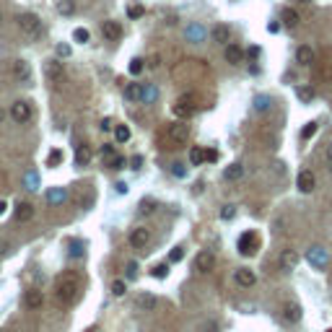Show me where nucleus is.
Returning <instances> with one entry per match:
<instances>
[{"label": "nucleus", "mask_w": 332, "mask_h": 332, "mask_svg": "<svg viewBox=\"0 0 332 332\" xmlns=\"http://www.w3.org/2000/svg\"><path fill=\"white\" fill-rule=\"evenodd\" d=\"M114 156H117V153H114V148H112V145H101V158H104L107 164L112 161Z\"/></svg>", "instance_id": "79ce46f5"}, {"label": "nucleus", "mask_w": 332, "mask_h": 332, "mask_svg": "<svg viewBox=\"0 0 332 332\" xmlns=\"http://www.w3.org/2000/svg\"><path fill=\"white\" fill-rule=\"evenodd\" d=\"M24 304H26L29 309H39V306L44 304V296H42V291H29V293L24 296Z\"/></svg>", "instance_id": "bb28decb"}, {"label": "nucleus", "mask_w": 332, "mask_h": 332, "mask_svg": "<svg viewBox=\"0 0 332 332\" xmlns=\"http://www.w3.org/2000/svg\"><path fill=\"white\" fill-rule=\"evenodd\" d=\"M210 39L215 44H228V39H231V29H228L226 24H215L210 29Z\"/></svg>", "instance_id": "2eb2a0df"}, {"label": "nucleus", "mask_w": 332, "mask_h": 332, "mask_svg": "<svg viewBox=\"0 0 332 332\" xmlns=\"http://www.w3.org/2000/svg\"><path fill=\"white\" fill-rule=\"evenodd\" d=\"M128 278H138V265L135 262H128Z\"/></svg>", "instance_id": "3c124183"}, {"label": "nucleus", "mask_w": 332, "mask_h": 332, "mask_svg": "<svg viewBox=\"0 0 332 332\" xmlns=\"http://www.w3.org/2000/svg\"><path fill=\"white\" fill-rule=\"evenodd\" d=\"M114 138H117V143H128L130 140V128L128 125H114Z\"/></svg>", "instance_id": "7c9ffc66"}, {"label": "nucleus", "mask_w": 332, "mask_h": 332, "mask_svg": "<svg viewBox=\"0 0 332 332\" xmlns=\"http://www.w3.org/2000/svg\"><path fill=\"white\" fill-rule=\"evenodd\" d=\"M267 107H270V99H267V96H257V99H255V109L265 112Z\"/></svg>", "instance_id": "37998d69"}, {"label": "nucleus", "mask_w": 332, "mask_h": 332, "mask_svg": "<svg viewBox=\"0 0 332 332\" xmlns=\"http://www.w3.org/2000/svg\"><path fill=\"white\" fill-rule=\"evenodd\" d=\"M202 161H205V148L192 145V148H190V164H192V166H200Z\"/></svg>", "instance_id": "c756f323"}, {"label": "nucleus", "mask_w": 332, "mask_h": 332, "mask_svg": "<svg viewBox=\"0 0 332 332\" xmlns=\"http://www.w3.org/2000/svg\"><path fill=\"white\" fill-rule=\"evenodd\" d=\"M153 210H156V200L148 198V200L140 202V213H153Z\"/></svg>", "instance_id": "c03bdc74"}, {"label": "nucleus", "mask_w": 332, "mask_h": 332, "mask_svg": "<svg viewBox=\"0 0 332 332\" xmlns=\"http://www.w3.org/2000/svg\"><path fill=\"white\" fill-rule=\"evenodd\" d=\"M151 242V231L148 228H133V234H130V244L135 249H145V244Z\"/></svg>", "instance_id": "ddd939ff"}, {"label": "nucleus", "mask_w": 332, "mask_h": 332, "mask_svg": "<svg viewBox=\"0 0 332 332\" xmlns=\"http://www.w3.org/2000/svg\"><path fill=\"white\" fill-rule=\"evenodd\" d=\"M67 200V190L65 187H52L50 192H47V202L50 205H63Z\"/></svg>", "instance_id": "412c9836"}, {"label": "nucleus", "mask_w": 332, "mask_h": 332, "mask_svg": "<svg viewBox=\"0 0 332 332\" xmlns=\"http://www.w3.org/2000/svg\"><path fill=\"white\" fill-rule=\"evenodd\" d=\"M171 171L174 177H185V164H171Z\"/></svg>", "instance_id": "8fccbe9b"}, {"label": "nucleus", "mask_w": 332, "mask_h": 332, "mask_svg": "<svg viewBox=\"0 0 332 332\" xmlns=\"http://www.w3.org/2000/svg\"><path fill=\"white\" fill-rule=\"evenodd\" d=\"M218 158V151H205V161H215Z\"/></svg>", "instance_id": "5fc2aeb1"}, {"label": "nucleus", "mask_w": 332, "mask_h": 332, "mask_svg": "<svg viewBox=\"0 0 332 332\" xmlns=\"http://www.w3.org/2000/svg\"><path fill=\"white\" fill-rule=\"evenodd\" d=\"M91 161V148L88 145H78L75 148V164L78 166H86Z\"/></svg>", "instance_id": "c85d7f7f"}, {"label": "nucleus", "mask_w": 332, "mask_h": 332, "mask_svg": "<svg viewBox=\"0 0 332 332\" xmlns=\"http://www.w3.org/2000/svg\"><path fill=\"white\" fill-rule=\"evenodd\" d=\"M10 120L18 122V125L29 122L31 120V104H29V101H24V99L13 101V104H10Z\"/></svg>", "instance_id": "0eeeda50"}, {"label": "nucleus", "mask_w": 332, "mask_h": 332, "mask_svg": "<svg viewBox=\"0 0 332 332\" xmlns=\"http://www.w3.org/2000/svg\"><path fill=\"white\" fill-rule=\"evenodd\" d=\"M0 122H3V112H0Z\"/></svg>", "instance_id": "052dcab7"}, {"label": "nucleus", "mask_w": 332, "mask_h": 332, "mask_svg": "<svg viewBox=\"0 0 332 332\" xmlns=\"http://www.w3.org/2000/svg\"><path fill=\"white\" fill-rule=\"evenodd\" d=\"M5 208H8V205H5V202H0V215H3V213H5Z\"/></svg>", "instance_id": "bf43d9fd"}, {"label": "nucleus", "mask_w": 332, "mask_h": 332, "mask_svg": "<svg viewBox=\"0 0 332 332\" xmlns=\"http://www.w3.org/2000/svg\"><path fill=\"white\" fill-rule=\"evenodd\" d=\"M130 164H133V169H140V164H143V158H140V156H135V158H133V161H130Z\"/></svg>", "instance_id": "13d9d810"}, {"label": "nucleus", "mask_w": 332, "mask_h": 332, "mask_svg": "<svg viewBox=\"0 0 332 332\" xmlns=\"http://www.w3.org/2000/svg\"><path fill=\"white\" fill-rule=\"evenodd\" d=\"M213 265H215V255L208 249L195 257V272H208V270H213Z\"/></svg>", "instance_id": "9d476101"}, {"label": "nucleus", "mask_w": 332, "mask_h": 332, "mask_svg": "<svg viewBox=\"0 0 332 332\" xmlns=\"http://www.w3.org/2000/svg\"><path fill=\"white\" fill-rule=\"evenodd\" d=\"M296 96H299L301 101H312V99H314V88H312V86H299Z\"/></svg>", "instance_id": "72a5a7b5"}, {"label": "nucleus", "mask_w": 332, "mask_h": 332, "mask_svg": "<svg viewBox=\"0 0 332 332\" xmlns=\"http://www.w3.org/2000/svg\"><path fill=\"white\" fill-rule=\"evenodd\" d=\"M138 306L145 309V312H153V309L158 306V299H156L153 293H140L138 296Z\"/></svg>", "instance_id": "393cba45"}, {"label": "nucleus", "mask_w": 332, "mask_h": 332, "mask_svg": "<svg viewBox=\"0 0 332 332\" xmlns=\"http://www.w3.org/2000/svg\"><path fill=\"white\" fill-rule=\"evenodd\" d=\"M112 128H114V122H112L109 117H107V120H101V130H104V133H107V130H112Z\"/></svg>", "instance_id": "864d4df0"}, {"label": "nucleus", "mask_w": 332, "mask_h": 332, "mask_svg": "<svg viewBox=\"0 0 332 332\" xmlns=\"http://www.w3.org/2000/svg\"><path fill=\"white\" fill-rule=\"evenodd\" d=\"M317 133V122H309V125H304V130H301V138L304 140H309L312 135Z\"/></svg>", "instance_id": "e433bc0d"}, {"label": "nucleus", "mask_w": 332, "mask_h": 332, "mask_svg": "<svg viewBox=\"0 0 332 332\" xmlns=\"http://www.w3.org/2000/svg\"><path fill=\"white\" fill-rule=\"evenodd\" d=\"M182 257H185V249H182V247H177L174 252H171V257H169V260H171V262H179Z\"/></svg>", "instance_id": "de8ad7c7"}, {"label": "nucleus", "mask_w": 332, "mask_h": 332, "mask_svg": "<svg viewBox=\"0 0 332 332\" xmlns=\"http://www.w3.org/2000/svg\"><path fill=\"white\" fill-rule=\"evenodd\" d=\"M57 55H70V47H67V44H57Z\"/></svg>", "instance_id": "603ef678"}, {"label": "nucleus", "mask_w": 332, "mask_h": 332, "mask_svg": "<svg viewBox=\"0 0 332 332\" xmlns=\"http://www.w3.org/2000/svg\"><path fill=\"white\" fill-rule=\"evenodd\" d=\"M143 67H145L143 60H140V57H135V60L130 63V73H133V75H138V73H143Z\"/></svg>", "instance_id": "a19ab883"}, {"label": "nucleus", "mask_w": 332, "mask_h": 332, "mask_svg": "<svg viewBox=\"0 0 332 332\" xmlns=\"http://www.w3.org/2000/svg\"><path fill=\"white\" fill-rule=\"evenodd\" d=\"M125 291H128L125 280H114V283H112V293H114V296H125Z\"/></svg>", "instance_id": "58836bf2"}, {"label": "nucleus", "mask_w": 332, "mask_h": 332, "mask_svg": "<svg viewBox=\"0 0 332 332\" xmlns=\"http://www.w3.org/2000/svg\"><path fill=\"white\" fill-rule=\"evenodd\" d=\"M198 94H185V96H179L177 99V104H174V114L182 120H190L195 112H198Z\"/></svg>", "instance_id": "20e7f679"}, {"label": "nucleus", "mask_w": 332, "mask_h": 332, "mask_svg": "<svg viewBox=\"0 0 332 332\" xmlns=\"http://www.w3.org/2000/svg\"><path fill=\"white\" fill-rule=\"evenodd\" d=\"M57 13L73 16V13H75V3H73V0H60V3H57Z\"/></svg>", "instance_id": "2f4dec72"}, {"label": "nucleus", "mask_w": 332, "mask_h": 332, "mask_svg": "<svg viewBox=\"0 0 332 332\" xmlns=\"http://www.w3.org/2000/svg\"><path fill=\"white\" fill-rule=\"evenodd\" d=\"M13 215H16V221H21V223L31 221V218H34V205H31V202H18Z\"/></svg>", "instance_id": "a211bd4d"}, {"label": "nucleus", "mask_w": 332, "mask_h": 332, "mask_svg": "<svg viewBox=\"0 0 332 332\" xmlns=\"http://www.w3.org/2000/svg\"><path fill=\"white\" fill-rule=\"evenodd\" d=\"M299 319H301L299 304H283V322H285V325H296Z\"/></svg>", "instance_id": "dca6fc26"}, {"label": "nucleus", "mask_w": 332, "mask_h": 332, "mask_svg": "<svg viewBox=\"0 0 332 332\" xmlns=\"http://www.w3.org/2000/svg\"><path fill=\"white\" fill-rule=\"evenodd\" d=\"M88 37H91V34H88L86 29H75V31H73V39H75V42H81V44H86Z\"/></svg>", "instance_id": "ea45409f"}, {"label": "nucleus", "mask_w": 332, "mask_h": 332, "mask_svg": "<svg viewBox=\"0 0 332 332\" xmlns=\"http://www.w3.org/2000/svg\"><path fill=\"white\" fill-rule=\"evenodd\" d=\"M91 332H99V330H91Z\"/></svg>", "instance_id": "e2e57ef3"}, {"label": "nucleus", "mask_w": 332, "mask_h": 332, "mask_svg": "<svg viewBox=\"0 0 332 332\" xmlns=\"http://www.w3.org/2000/svg\"><path fill=\"white\" fill-rule=\"evenodd\" d=\"M234 215H236V208H234V205H223V208H221V218H223V221H231Z\"/></svg>", "instance_id": "4c0bfd02"}, {"label": "nucleus", "mask_w": 332, "mask_h": 332, "mask_svg": "<svg viewBox=\"0 0 332 332\" xmlns=\"http://www.w3.org/2000/svg\"><path fill=\"white\" fill-rule=\"evenodd\" d=\"M128 16H130V18L143 16V5H130V8H128Z\"/></svg>", "instance_id": "a18cd8bd"}, {"label": "nucleus", "mask_w": 332, "mask_h": 332, "mask_svg": "<svg viewBox=\"0 0 332 332\" xmlns=\"http://www.w3.org/2000/svg\"><path fill=\"white\" fill-rule=\"evenodd\" d=\"M101 34H104L107 42H117L122 37V26L117 21H104V24H101Z\"/></svg>", "instance_id": "4468645a"}, {"label": "nucleus", "mask_w": 332, "mask_h": 332, "mask_svg": "<svg viewBox=\"0 0 332 332\" xmlns=\"http://www.w3.org/2000/svg\"><path fill=\"white\" fill-rule=\"evenodd\" d=\"M78 291H81V283H78V278L73 275V272H65V275H60L57 283H55V299H57V304H63V306L75 304Z\"/></svg>", "instance_id": "f257e3e1"}, {"label": "nucleus", "mask_w": 332, "mask_h": 332, "mask_svg": "<svg viewBox=\"0 0 332 332\" xmlns=\"http://www.w3.org/2000/svg\"><path fill=\"white\" fill-rule=\"evenodd\" d=\"M185 37H187V42H202L205 39V29L202 26H198V24H192V26H187V31H185Z\"/></svg>", "instance_id": "a878e982"}, {"label": "nucleus", "mask_w": 332, "mask_h": 332, "mask_svg": "<svg viewBox=\"0 0 332 332\" xmlns=\"http://www.w3.org/2000/svg\"><path fill=\"white\" fill-rule=\"evenodd\" d=\"M16 24H18L24 37H29V39H39L42 37V18L37 13H21Z\"/></svg>", "instance_id": "7ed1b4c3"}, {"label": "nucleus", "mask_w": 332, "mask_h": 332, "mask_svg": "<svg viewBox=\"0 0 332 332\" xmlns=\"http://www.w3.org/2000/svg\"><path fill=\"white\" fill-rule=\"evenodd\" d=\"M223 177L228 179V182H239L244 177V166L242 164H228L226 169H223Z\"/></svg>", "instance_id": "4be33fe9"}, {"label": "nucleus", "mask_w": 332, "mask_h": 332, "mask_svg": "<svg viewBox=\"0 0 332 332\" xmlns=\"http://www.w3.org/2000/svg\"><path fill=\"white\" fill-rule=\"evenodd\" d=\"M223 57H226V63L239 65V63L244 60V52H242V47H236V44H226V52H223Z\"/></svg>", "instance_id": "6ab92c4d"}, {"label": "nucleus", "mask_w": 332, "mask_h": 332, "mask_svg": "<svg viewBox=\"0 0 332 332\" xmlns=\"http://www.w3.org/2000/svg\"><path fill=\"white\" fill-rule=\"evenodd\" d=\"M234 280H236V285H242V288H252V285L257 283V275H255V270H249V267H239L234 272Z\"/></svg>", "instance_id": "9b49d317"}, {"label": "nucleus", "mask_w": 332, "mask_h": 332, "mask_svg": "<svg viewBox=\"0 0 332 332\" xmlns=\"http://www.w3.org/2000/svg\"><path fill=\"white\" fill-rule=\"evenodd\" d=\"M10 73H13V78H16L21 86H31V81H34L31 65H29L26 60H13V67H10Z\"/></svg>", "instance_id": "423d86ee"}, {"label": "nucleus", "mask_w": 332, "mask_h": 332, "mask_svg": "<svg viewBox=\"0 0 332 332\" xmlns=\"http://www.w3.org/2000/svg\"><path fill=\"white\" fill-rule=\"evenodd\" d=\"M47 164H50V166L63 164V151H57V148H55V151H50V156H47Z\"/></svg>", "instance_id": "f704fd0d"}, {"label": "nucleus", "mask_w": 332, "mask_h": 332, "mask_svg": "<svg viewBox=\"0 0 332 332\" xmlns=\"http://www.w3.org/2000/svg\"><path fill=\"white\" fill-rule=\"evenodd\" d=\"M0 24H3V13H0Z\"/></svg>", "instance_id": "680f3d73"}, {"label": "nucleus", "mask_w": 332, "mask_h": 332, "mask_svg": "<svg viewBox=\"0 0 332 332\" xmlns=\"http://www.w3.org/2000/svg\"><path fill=\"white\" fill-rule=\"evenodd\" d=\"M296 63L299 65H312L314 63V50L309 47V44H301V47L296 50Z\"/></svg>", "instance_id": "aec40b11"}, {"label": "nucleus", "mask_w": 332, "mask_h": 332, "mask_svg": "<svg viewBox=\"0 0 332 332\" xmlns=\"http://www.w3.org/2000/svg\"><path fill=\"white\" fill-rule=\"evenodd\" d=\"M164 138L171 148H182V145H187L190 140V125L187 122H171L166 133H164Z\"/></svg>", "instance_id": "f03ea898"}, {"label": "nucleus", "mask_w": 332, "mask_h": 332, "mask_svg": "<svg viewBox=\"0 0 332 332\" xmlns=\"http://www.w3.org/2000/svg\"><path fill=\"white\" fill-rule=\"evenodd\" d=\"M280 21H283V24L288 26V29H296V26L301 24V18H299V13H296L293 8H285L283 13H280Z\"/></svg>", "instance_id": "5701e85b"}, {"label": "nucleus", "mask_w": 332, "mask_h": 332, "mask_svg": "<svg viewBox=\"0 0 332 332\" xmlns=\"http://www.w3.org/2000/svg\"><path fill=\"white\" fill-rule=\"evenodd\" d=\"M327 260H330V255H327L325 247H312V249H309V262H312V267L325 270L327 267Z\"/></svg>", "instance_id": "1a4fd4ad"}, {"label": "nucleus", "mask_w": 332, "mask_h": 332, "mask_svg": "<svg viewBox=\"0 0 332 332\" xmlns=\"http://www.w3.org/2000/svg\"><path fill=\"white\" fill-rule=\"evenodd\" d=\"M158 65H161V55H153L151 60H148V67H151V70H156Z\"/></svg>", "instance_id": "09e8293b"}, {"label": "nucleus", "mask_w": 332, "mask_h": 332, "mask_svg": "<svg viewBox=\"0 0 332 332\" xmlns=\"http://www.w3.org/2000/svg\"><path fill=\"white\" fill-rule=\"evenodd\" d=\"M296 187H299L301 192H312V190L317 187V179H314L312 171H309V169H301L299 177H296Z\"/></svg>", "instance_id": "f8f14e48"}, {"label": "nucleus", "mask_w": 332, "mask_h": 332, "mask_svg": "<svg viewBox=\"0 0 332 332\" xmlns=\"http://www.w3.org/2000/svg\"><path fill=\"white\" fill-rule=\"evenodd\" d=\"M166 272H169V265H166V262H161V265H156V267L151 270V275H153V278H166Z\"/></svg>", "instance_id": "c9c22d12"}, {"label": "nucleus", "mask_w": 332, "mask_h": 332, "mask_svg": "<svg viewBox=\"0 0 332 332\" xmlns=\"http://www.w3.org/2000/svg\"><path fill=\"white\" fill-rule=\"evenodd\" d=\"M44 75L50 78V83H63V78H65L63 63L60 60H47L44 63Z\"/></svg>", "instance_id": "6e6552de"}, {"label": "nucleus", "mask_w": 332, "mask_h": 332, "mask_svg": "<svg viewBox=\"0 0 332 332\" xmlns=\"http://www.w3.org/2000/svg\"><path fill=\"white\" fill-rule=\"evenodd\" d=\"M202 330H205V332H215V330H218V325H215V322H208V325H202Z\"/></svg>", "instance_id": "6e6d98bb"}, {"label": "nucleus", "mask_w": 332, "mask_h": 332, "mask_svg": "<svg viewBox=\"0 0 332 332\" xmlns=\"http://www.w3.org/2000/svg\"><path fill=\"white\" fill-rule=\"evenodd\" d=\"M158 99V88L153 83H143V94H140V101L143 104H153V101Z\"/></svg>", "instance_id": "b1692460"}, {"label": "nucleus", "mask_w": 332, "mask_h": 332, "mask_svg": "<svg viewBox=\"0 0 332 332\" xmlns=\"http://www.w3.org/2000/svg\"><path fill=\"white\" fill-rule=\"evenodd\" d=\"M327 169H330V174H332V145L327 148Z\"/></svg>", "instance_id": "4d7b16f0"}, {"label": "nucleus", "mask_w": 332, "mask_h": 332, "mask_svg": "<svg viewBox=\"0 0 332 332\" xmlns=\"http://www.w3.org/2000/svg\"><path fill=\"white\" fill-rule=\"evenodd\" d=\"M140 94H143V83H128L125 86V99L128 101H140Z\"/></svg>", "instance_id": "cd10ccee"}, {"label": "nucleus", "mask_w": 332, "mask_h": 332, "mask_svg": "<svg viewBox=\"0 0 332 332\" xmlns=\"http://www.w3.org/2000/svg\"><path fill=\"white\" fill-rule=\"evenodd\" d=\"M327 332H332V330H327Z\"/></svg>", "instance_id": "0e129e2a"}, {"label": "nucleus", "mask_w": 332, "mask_h": 332, "mask_svg": "<svg viewBox=\"0 0 332 332\" xmlns=\"http://www.w3.org/2000/svg\"><path fill=\"white\" fill-rule=\"evenodd\" d=\"M236 247H239V255H244V257L255 255L257 247H260V236H257V231H247V234H242V236H239V242H236Z\"/></svg>", "instance_id": "39448f33"}, {"label": "nucleus", "mask_w": 332, "mask_h": 332, "mask_svg": "<svg viewBox=\"0 0 332 332\" xmlns=\"http://www.w3.org/2000/svg\"><path fill=\"white\" fill-rule=\"evenodd\" d=\"M109 169H125V158L122 156H114L109 161Z\"/></svg>", "instance_id": "49530a36"}, {"label": "nucleus", "mask_w": 332, "mask_h": 332, "mask_svg": "<svg viewBox=\"0 0 332 332\" xmlns=\"http://www.w3.org/2000/svg\"><path fill=\"white\" fill-rule=\"evenodd\" d=\"M278 262H280V270H293L296 265H299V255H296L293 249H283Z\"/></svg>", "instance_id": "f3484780"}, {"label": "nucleus", "mask_w": 332, "mask_h": 332, "mask_svg": "<svg viewBox=\"0 0 332 332\" xmlns=\"http://www.w3.org/2000/svg\"><path fill=\"white\" fill-rule=\"evenodd\" d=\"M24 187H26V190H37V187H39V174H37V171H26Z\"/></svg>", "instance_id": "473e14b6"}]
</instances>
